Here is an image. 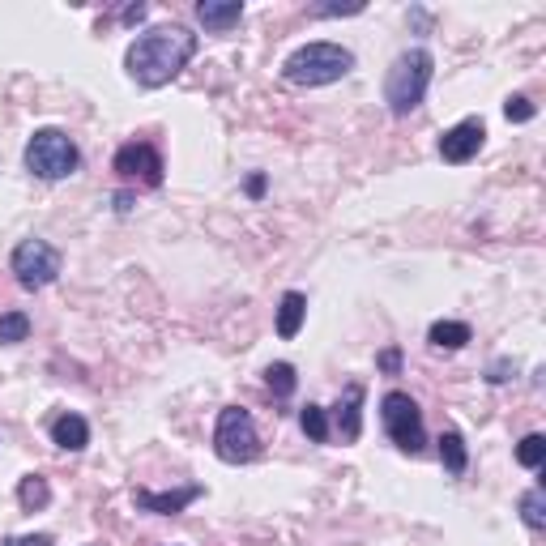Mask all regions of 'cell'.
<instances>
[{
    "instance_id": "cell-1",
    "label": "cell",
    "mask_w": 546,
    "mask_h": 546,
    "mask_svg": "<svg viewBox=\"0 0 546 546\" xmlns=\"http://www.w3.org/2000/svg\"><path fill=\"white\" fill-rule=\"evenodd\" d=\"M192 56H197V35H192V30H184V26H150L128 43L124 69L137 86L158 90V86L175 82Z\"/></svg>"
},
{
    "instance_id": "cell-2",
    "label": "cell",
    "mask_w": 546,
    "mask_h": 546,
    "mask_svg": "<svg viewBox=\"0 0 546 546\" xmlns=\"http://www.w3.org/2000/svg\"><path fill=\"white\" fill-rule=\"evenodd\" d=\"M355 69V52L342 43H303L282 64V77L291 86H333Z\"/></svg>"
},
{
    "instance_id": "cell-3",
    "label": "cell",
    "mask_w": 546,
    "mask_h": 546,
    "mask_svg": "<svg viewBox=\"0 0 546 546\" xmlns=\"http://www.w3.org/2000/svg\"><path fill=\"white\" fill-rule=\"evenodd\" d=\"M431 77H436V56L427 47H410L393 60V69L384 73V103H389L393 116H410L427 99Z\"/></svg>"
},
{
    "instance_id": "cell-4",
    "label": "cell",
    "mask_w": 546,
    "mask_h": 546,
    "mask_svg": "<svg viewBox=\"0 0 546 546\" xmlns=\"http://www.w3.org/2000/svg\"><path fill=\"white\" fill-rule=\"evenodd\" d=\"M26 171L35 175V180H69V175H77V167H82V150L73 146V137L64 133V128H35L26 141V154H22Z\"/></svg>"
},
{
    "instance_id": "cell-5",
    "label": "cell",
    "mask_w": 546,
    "mask_h": 546,
    "mask_svg": "<svg viewBox=\"0 0 546 546\" xmlns=\"http://www.w3.org/2000/svg\"><path fill=\"white\" fill-rule=\"evenodd\" d=\"M214 453H218V461H227V465H248V461L261 457V431H256L252 414L244 406H227L218 414Z\"/></svg>"
},
{
    "instance_id": "cell-6",
    "label": "cell",
    "mask_w": 546,
    "mask_h": 546,
    "mask_svg": "<svg viewBox=\"0 0 546 546\" xmlns=\"http://www.w3.org/2000/svg\"><path fill=\"white\" fill-rule=\"evenodd\" d=\"M380 423H384V436H389L401 453H423L427 444V431H423V410L419 401H414L410 393H384L380 397Z\"/></svg>"
},
{
    "instance_id": "cell-7",
    "label": "cell",
    "mask_w": 546,
    "mask_h": 546,
    "mask_svg": "<svg viewBox=\"0 0 546 546\" xmlns=\"http://www.w3.org/2000/svg\"><path fill=\"white\" fill-rule=\"evenodd\" d=\"M9 269L13 278H18L26 291H43V286H52L64 269V256L47 244V239H22L18 248L9 256Z\"/></svg>"
},
{
    "instance_id": "cell-8",
    "label": "cell",
    "mask_w": 546,
    "mask_h": 546,
    "mask_svg": "<svg viewBox=\"0 0 546 546\" xmlns=\"http://www.w3.org/2000/svg\"><path fill=\"white\" fill-rule=\"evenodd\" d=\"M111 167H116L124 180H141L146 188L163 184V171H167L163 167V154H158L150 141H128V146H120L116 150V163H111Z\"/></svg>"
},
{
    "instance_id": "cell-9",
    "label": "cell",
    "mask_w": 546,
    "mask_h": 546,
    "mask_svg": "<svg viewBox=\"0 0 546 546\" xmlns=\"http://www.w3.org/2000/svg\"><path fill=\"white\" fill-rule=\"evenodd\" d=\"M483 141H487V124L470 116V120H461L453 128H444V137H440V158L444 163H470V158H478V150H483Z\"/></svg>"
},
{
    "instance_id": "cell-10",
    "label": "cell",
    "mask_w": 546,
    "mask_h": 546,
    "mask_svg": "<svg viewBox=\"0 0 546 546\" xmlns=\"http://www.w3.org/2000/svg\"><path fill=\"white\" fill-rule=\"evenodd\" d=\"M205 487L201 483H192V487H175V491H150V487H137L133 491V504L141 512H154V517H180V512L192 504V500H201Z\"/></svg>"
},
{
    "instance_id": "cell-11",
    "label": "cell",
    "mask_w": 546,
    "mask_h": 546,
    "mask_svg": "<svg viewBox=\"0 0 546 546\" xmlns=\"http://www.w3.org/2000/svg\"><path fill=\"white\" fill-rule=\"evenodd\" d=\"M363 384H346V393L337 397V406H333V423L337 427V436H342V444H355L363 436Z\"/></svg>"
},
{
    "instance_id": "cell-12",
    "label": "cell",
    "mask_w": 546,
    "mask_h": 546,
    "mask_svg": "<svg viewBox=\"0 0 546 546\" xmlns=\"http://www.w3.org/2000/svg\"><path fill=\"white\" fill-rule=\"evenodd\" d=\"M197 22L210 30V35H227V30L244 22V5H239V0H201Z\"/></svg>"
},
{
    "instance_id": "cell-13",
    "label": "cell",
    "mask_w": 546,
    "mask_h": 546,
    "mask_svg": "<svg viewBox=\"0 0 546 546\" xmlns=\"http://www.w3.org/2000/svg\"><path fill=\"white\" fill-rule=\"evenodd\" d=\"M52 444L64 448V453H82V448L90 444V423L82 419V414H60V419L52 423Z\"/></svg>"
},
{
    "instance_id": "cell-14",
    "label": "cell",
    "mask_w": 546,
    "mask_h": 546,
    "mask_svg": "<svg viewBox=\"0 0 546 546\" xmlns=\"http://www.w3.org/2000/svg\"><path fill=\"white\" fill-rule=\"evenodd\" d=\"M303 320H308V295L286 291L282 303H278V337H282V342H291V337H299Z\"/></svg>"
},
{
    "instance_id": "cell-15",
    "label": "cell",
    "mask_w": 546,
    "mask_h": 546,
    "mask_svg": "<svg viewBox=\"0 0 546 546\" xmlns=\"http://www.w3.org/2000/svg\"><path fill=\"white\" fill-rule=\"evenodd\" d=\"M427 342L436 350H461V346L474 342V329L465 325V320H436L431 333H427Z\"/></svg>"
},
{
    "instance_id": "cell-16",
    "label": "cell",
    "mask_w": 546,
    "mask_h": 546,
    "mask_svg": "<svg viewBox=\"0 0 546 546\" xmlns=\"http://www.w3.org/2000/svg\"><path fill=\"white\" fill-rule=\"evenodd\" d=\"M440 461H444L448 478H461L465 470H470V448H465L461 431H444V436H440Z\"/></svg>"
},
{
    "instance_id": "cell-17",
    "label": "cell",
    "mask_w": 546,
    "mask_h": 546,
    "mask_svg": "<svg viewBox=\"0 0 546 546\" xmlns=\"http://www.w3.org/2000/svg\"><path fill=\"white\" fill-rule=\"evenodd\" d=\"M18 504H22L26 512H39V508L52 504V487H47L43 474H26V478H22V483H18Z\"/></svg>"
},
{
    "instance_id": "cell-18",
    "label": "cell",
    "mask_w": 546,
    "mask_h": 546,
    "mask_svg": "<svg viewBox=\"0 0 546 546\" xmlns=\"http://www.w3.org/2000/svg\"><path fill=\"white\" fill-rule=\"evenodd\" d=\"M299 427L308 431V440H316V444H325V440L333 436V427H329V410H325V406H316V401H308V406L299 410Z\"/></svg>"
},
{
    "instance_id": "cell-19",
    "label": "cell",
    "mask_w": 546,
    "mask_h": 546,
    "mask_svg": "<svg viewBox=\"0 0 546 546\" xmlns=\"http://www.w3.org/2000/svg\"><path fill=\"white\" fill-rule=\"evenodd\" d=\"M517 508H521V521L534 529V534H542V529H546V491H542V487H529V491L521 495Z\"/></svg>"
},
{
    "instance_id": "cell-20",
    "label": "cell",
    "mask_w": 546,
    "mask_h": 546,
    "mask_svg": "<svg viewBox=\"0 0 546 546\" xmlns=\"http://www.w3.org/2000/svg\"><path fill=\"white\" fill-rule=\"evenodd\" d=\"M295 384H299V376H295V367L291 363H269L265 367V389L278 397V401H286L295 393Z\"/></svg>"
},
{
    "instance_id": "cell-21",
    "label": "cell",
    "mask_w": 546,
    "mask_h": 546,
    "mask_svg": "<svg viewBox=\"0 0 546 546\" xmlns=\"http://www.w3.org/2000/svg\"><path fill=\"white\" fill-rule=\"evenodd\" d=\"M517 461L525 465V470H542L546 465V436L542 431H529V436L517 444Z\"/></svg>"
},
{
    "instance_id": "cell-22",
    "label": "cell",
    "mask_w": 546,
    "mask_h": 546,
    "mask_svg": "<svg viewBox=\"0 0 546 546\" xmlns=\"http://www.w3.org/2000/svg\"><path fill=\"white\" fill-rule=\"evenodd\" d=\"M30 337V316L26 312H5L0 316V346H18Z\"/></svg>"
},
{
    "instance_id": "cell-23",
    "label": "cell",
    "mask_w": 546,
    "mask_h": 546,
    "mask_svg": "<svg viewBox=\"0 0 546 546\" xmlns=\"http://www.w3.org/2000/svg\"><path fill=\"white\" fill-rule=\"evenodd\" d=\"M504 116H508V124H529L538 116V107L525 99V94H512V99L504 103Z\"/></svg>"
},
{
    "instance_id": "cell-24",
    "label": "cell",
    "mask_w": 546,
    "mask_h": 546,
    "mask_svg": "<svg viewBox=\"0 0 546 546\" xmlns=\"http://www.w3.org/2000/svg\"><path fill=\"white\" fill-rule=\"evenodd\" d=\"M308 13L312 18H355V13H363V0H355V5H312Z\"/></svg>"
},
{
    "instance_id": "cell-25",
    "label": "cell",
    "mask_w": 546,
    "mask_h": 546,
    "mask_svg": "<svg viewBox=\"0 0 546 546\" xmlns=\"http://www.w3.org/2000/svg\"><path fill=\"white\" fill-rule=\"evenodd\" d=\"M376 367H380L384 376H401V350H397V346L380 350V355H376Z\"/></svg>"
},
{
    "instance_id": "cell-26",
    "label": "cell",
    "mask_w": 546,
    "mask_h": 546,
    "mask_svg": "<svg viewBox=\"0 0 546 546\" xmlns=\"http://www.w3.org/2000/svg\"><path fill=\"white\" fill-rule=\"evenodd\" d=\"M0 546H56L52 534H26V538H5Z\"/></svg>"
},
{
    "instance_id": "cell-27",
    "label": "cell",
    "mask_w": 546,
    "mask_h": 546,
    "mask_svg": "<svg viewBox=\"0 0 546 546\" xmlns=\"http://www.w3.org/2000/svg\"><path fill=\"white\" fill-rule=\"evenodd\" d=\"M487 380H491V384H504V380H512V363H508V359H495V363L487 367Z\"/></svg>"
},
{
    "instance_id": "cell-28",
    "label": "cell",
    "mask_w": 546,
    "mask_h": 546,
    "mask_svg": "<svg viewBox=\"0 0 546 546\" xmlns=\"http://www.w3.org/2000/svg\"><path fill=\"white\" fill-rule=\"evenodd\" d=\"M146 13H150V5H128V9L120 13V18H124L128 26H137V22H146Z\"/></svg>"
},
{
    "instance_id": "cell-29",
    "label": "cell",
    "mask_w": 546,
    "mask_h": 546,
    "mask_svg": "<svg viewBox=\"0 0 546 546\" xmlns=\"http://www.w3.org/2000/svg\"><path fill=\"white\" fill-rule=\"evenodd\" d=\"M410 22H414V30H419V35H427V30H431V13H427V9H410Z\"/></svg>"
},
{
    "instance_id": "cell-30",
    "label": "cell",
    "mask_w": 546,
    "mask_h": 546,
    "mask_svg": "<svg viewBox=\"0 0 546 546\" xmlns=\"http://www.w3.org/2000/svg\"><path fill=\"white\" fill-rule=\"evenodd\" d=\"M248 197H265V175L261 171L248 175Z\"/></svg>"
},
{
    "instance_id": "cell-31",
    "label": "cell",
    "mask_w": 546,
    "mask_h": 546,
    "mask_svg": "<svg viewBox=\"0 0 546 546\" xmlns=\"http://www.w3.org/2000/svg\"><path fill=\"white\" fill-rule=\"evenodd\" d=\"M116 210H120V214L133 210V197H128V192H116Z\"/></svg>"
}]
</instances>
